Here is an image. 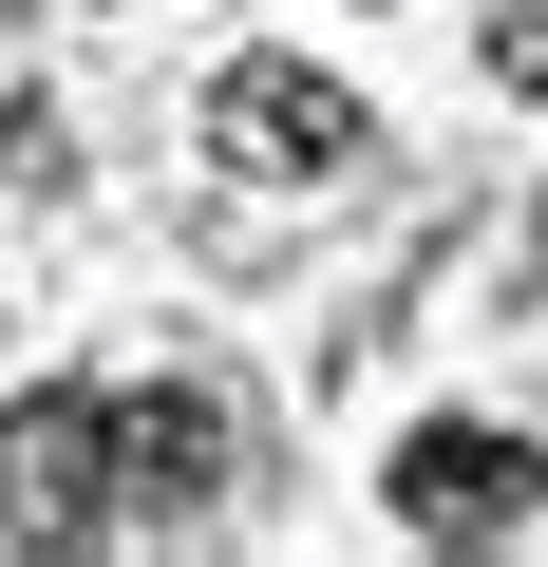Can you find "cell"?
Listing matches in <instances>:
<instances>
[{
	"label": "cell",
	"instance_id": "1",
	"mask_svg": "<svg viewBox=\"0 0 548 567\" xmlns=\"http://www.w3.org/2000/svg\"><path fill=\"white\" fill-rule=\"evenodd\" d=\"M360 152H379V114H360L322 58H227V76H208V171H227V189H341Z\"/></svg>",
	"mask_w": 548,
	"mask_h": 567
},
{
	"label": "cell",
	"instance_id": "2",
	"mask_svg": "<svg viewBox=\"0 0 548 567\" xmlns=\"http://www.w3.org/2000/svg\"><path fill=\"white\" fill-rule=\"evenodd\" d=\"M379 492H397V529H416V548H510V529H529V492H548V454H529V435H492V416H435V435H397V473H379Z\"/></svg>",
	"mask_w": 548,
	"mask_h": 567
},
{
	"label": "cell",
	"instance_id": "3",
	"mask_svg": "<svg viewBox=\"0 0 548 567\" xmlns=\"http://www.w3.org/2000/svg\"><path fill=\"white\" fill-rule=\"evenodd\" d=\"M208 492H227V416H208L189 379H133V398H114V492H95V529H208Z\"/></svg>",
	"mask_w": 548,
	"mask_h": 567
},
{
	"label": "cell",
	"instance_id": "4",
	"mask_svg": "<svg viewBox=\"0 0 548 567\" xmlns=\"http://www.w3.org/2000/svg\"><path fill=\"white\" fill-rule=\"evenodd\" d=\"M114 492V398H39L0 416V548H76Z\"/></svg>",
	"mask_w": 548,
	"mask_h": 567
},
{
	"label": "cell",
	"instance_id": "5",
	"mask_svg": "<svg viewBox=\"0 0 548 567\" xmlns=\"http://www.w3.org/2000/svg\"><path fill=\"white\" fill-rule=\"evenodd\" d=\"M492 95L548 114V0H492Z\"/></svg>",
	"mask_w": 548,
	"mask_h": 567
}]
</instances>
